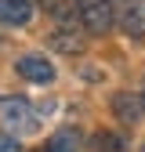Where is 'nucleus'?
Returning a JSON list of instances; mask_svg holds the SVG:
<instances>
[{
	"instance_id": "1",
	"label": "nucleus",
	"mask_w": 145,
	"mask_h": 152,
	"mask_svg": "<svg viewBox=\"0 0 145 152\" xmlns=\"http://www.w3.org/2000/svg\"><path fill=\"white\" fill-rule=\"evenodd\" d=\"M76 15H80V22L87 33H109L116 26V15L113 7H109V0H76Z\"/></svg>"
},
{
	"instance_id": "2",
	"label": "nucleus",
	"mask_w": 145,
	"mask_h": 152,
	"mask_svg": "<svg viewBox=\"0 0 145 152\" xmlns=\"http://www.w3.org/2000/svg\"><path fill=\"white\" fill-rule=\"evenodd\" d=\"M15 72L22 76V80H29V83H54L51 58H47V54H36V51L18 54V58H15Z\"/></svg>"
},
{
	"instance_id": "3",
	"label": "nucleus",
	"mask_w": 145,
	"mask_h": 152,
	"mask_svg": "<svg viewBox=\"0 0 145 152\" xmlns=\"http://www.w3.org/2000/svg\"><path fill=\"white\" fill-rule=\"evenodd\" d=\"M0 123L4 127H18V130H33L36 127L33 109L22 98H0Z\"/></svg>"
},
{
	"instance_id": "4",
	"label": "nucleus",
	"mask_w": 145,
	"mask_h": 152,
	"mask_svg": "<svg viewBox=\"0 0 145 152\" xmlns=\"http://www.w3.org/2000/svg\"><path fill=\"white\" fill-rule=\"evenodd\" d=\"M113 112H116V120L120 123H138L145 116V94H116L113 98Z\"/></svg>"
},
{
	"instance_id": "5",
	"label": "nucleus",
	"mask_w": 145,
	"mask_h": 152,
	"mask_svg": "<svg viewBox=\"0 0 145 152\" xmlns=\"http://www.w3.org/2000/svg\"><path fill=\"white\" fill-rule=\"evenodd\" d=\"M29 18H33L29 0H0V22L4 26H26Z\"/></svg>"
},
{
	"instance_id": "6",
	"label": "nucleus",
	"mask_w": 145,
	"mask_h": 152,
	"mask_svg": "<svg viewBox=\"0 0 145 152\" xmlns=\"http://www.w3.org/2000/svg\"><path fill=\"white\" fill-rule=\"evenodd\" d=\"M123 33L127 36H145V0H131V4H127V11H123Z\"/></svg>"
},
{
	"instance_id": "7",
	"label": "nucleus",
	"mask_w": 145,
	"mask_h": 152,
	"mask_svg": "<svg viewBox=\"0 0 145 152\" xmlns=\"http://www.w3.org/2000/svg\"><path fill=\"white\" fill-rule=\"evenodd\" d=\"M44 152H80V134L72 127H62V130H54V134L47 138Z\"/></svg>"
},
{
	"instance_id": "8",
	"label": "nucleus",
	"mask_w": 145,
	"mask_h": 152,
	"mask_svg": "<svg viewBox=\"0 0 145 152\" xmlns=\"http://www.w3.org/2000/svg\"><path fill=\"white\" fill-rule=\"evenodd\" d=\"M51 44H54V47H62V51H83V40H65V33H54V36H51Z\"/></svg>"
},
{
	"instance_id": "9",
	"label": "nucleus",
	"mask_w": 145,
	"mask_h": 152,
	"mask_svg": "<svg viewBox=\"0 0 145 152\" xmlns=\"http://www.w3.org/2000/svg\"><path fill=\"white\" fill-rule=\"evenodd\" d=\"M0 152H22V145L15 134H0Z\"/></svg>"
},
{
	"instance_id": "10",
	"label": "nucleus",
	"mask_w": 145,
	"mask_h": 152,
	"mask_svg": "<svg viewBox=\"0 0 145 152\" xmlns=\"http://www.w3.org/2000/svg\"><path fill=\"white\" fill-rule=\"evenodd\" d=\"M141 94H145V83H141Z\"/></svg>"
},
{
	"instance_id": "11",
	"label": "nucleus",
	"mask_w": 145,
	"mask_h": 152,
	"mask_svg": "<svg viewBox=\"0 0 145 152\" xmlns=\"http://www.w3.org/2000/svg\"><path fill=\"white\" fill-rule=\"evenodd\" d=\"M141 152H145V145H141Z\"/></svg>"
}]
</instances>
